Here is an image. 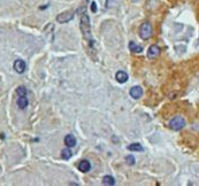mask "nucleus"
<instances>
[{
    "mask_svg": "<svg viewBox=\"0 0 199 186\" xmlns=\"http://www.w3.org/2000/svg\"><path fill=\"white\" fill-rule=\"evenodd\" d=\"M81 30L83 33V37L89 41H92V35H91V27H90V20L86 14H83L81 17Z\"/></svg>",
    "mask_w": 199,
    "mask_h": 186,
    "instance_id": "f257e3e1",
    "label": "nucleus"
},
{
    "mask_svg": "<svg viewBox=\"0 0 199 186\" xmlns=\"http://www.w3.org/2000/svg\"><path fill=\"white\" fill-rule=\"evenodd\" d=\"M185 126V120L182 116H175L173 117L170 122H169V128L174 131H180Z\"/></svg>",
    "mask_w": 199,
    "mask_h": 186,
    "instance_id": "f03ea898",
    "label": "nucleus"
},
{
    "mask_svg": "<svg viewBox=\"0 0 199 186\" xmlns=\"http://www.w3.org/2000/svg\"><path fill=\"white\" fill-rule=\"evenodd\" d=\"M139 36L141 38L144 40L150 39L152 36V25L149 22H145L141 25V29H139Z\"/></svg>",
    "mask_w": 199,
    "mask_h": 186,
    "instance_id": "7ed1b4c3",
    "label": "nucleus"
},
{
    "mask_svg": "<svg viewBox=\"0 0 199 186\" xmlns=\"http://www.w3.org/2000/svg\"><path fill=\"white\" fill-rule=\"evenodd\" d=\"M75 13L73 10H68V12H64V13L59 14L57 16V21L59 23H67L69 21H71L74 19Z\"/></svg>",
    "mask_w": 199,
    "mask_h": 186,
    "instance_id": "20e7f679",
    "label": "nucleus"
},
{
    "mask_svg": "<svg viewBox=\"0 0 199 186\" xmlns=\"http://www.w3.org/2000/svg\"><path fill=\"white\" fill-rule=\"evenodd\" d=\"M25 68H27V64H25V62H24L23 60H21V59H19V60H16L14 62V70H15L17 74H23L24 71H25Z\"/></svg>",
    "mask_w": 199,
    "mask_h": 186,
    "instance_id": "39448f33",
    "label": "nucleus"
},
{
    "mask_svg": "<svg viewBox=\"0 0 199 186\" xmlns=\"http://www.w3.org/2000/svg\"><path fill=\"white\" fill-rule=\"evenodd\" d=\"M160 54V48L157 45H151L147 50V57L149 59H155Z\"/></svg>",
    "mask_w": 199,
    "mask_h": 186,
    "instance_id": "423d86ee",
    "label": "nucleus"
},
{
    "mask_svg": "<svg viewBox=\"0 0 199 186\" xmlns=\"http://www.w3.org/2000/svg\"><path fill=\"white\" fill-rule=\"evenodd\" d=\"M130 96L134 98V99H139L141 96H143V90L141 86H134L130 89Z\"/></svg>",
    "mask_w": 199,
    "mask_h": 186,
    "instance_id": "0eeeda50",
    "label": "nucleus"
},
{
    "mask_svg": "<svg viewBox=\"0 0 199 186\" xmlns=\"http://www.w3.org/2000/svg\"><path fill=\"white\" fill-rule=\"evenodd\" d=\"M77 168L82 172H88L89 170L91 169V164H90V162H89L88 160H83V161H81V162L78 163Z\"/></svg>",
    "mask_w": 199,
    "mask_h": 186,
    "instance_id": "6e6552de",
    "label": "nucleus"
},
{
    "mask_svg": "<svg viewBox=\"0 0 199 186\" xmlns=\"http://www.w3.org/2000/svg\"><path fill=\"white\" fill-rule=\"evenodd\" d=\"M115 78L118 80L119 83H125L127 80H128V74L125 73V71H118L116 75H115Z\"/></svg>",
    "mask_w": 199,
    "mask_h": 186,
    "instance_id": "1a4fd4ad",
    "label": "nucleus"
},
{
    "mask_svg": "<svg viewBox=\"0 0 199 186\" xmlns=\"http://www.w3.org/2000/svg\"><path fill=\"white\" fill-rule=\"evenodd\" d=\"M64 144L67 145V147H74L76 145V138L73 134H67L64 137Z\"/></svg>",
    "mask_w": 199,
    "mask_h": 186,
    "instance_id": "9d476101",
    "label": "nucleus"
},
{
    "mask_svg": "<svg viewBox=\"0 0 199 186\" xmlns=\"http://www.w3.org/2000/svg\"><path fill=\"white\" fill-rule=\"evenodd\" d=\"M129 50H130V52H132V53H141V52H143V47L137 45V44H135L134 41H130V43H129Z\"/></svg>",
    "mask_w": 199,
    "mask_h": 186,
    "instance_id": "9b49d317",
    "label": "nucleus"
},
{
    "mask_svg": "<svg viewBox=\"0 0 199 186\" xmlns=\"http://www.w3.org/2000/svg\"><path fill=\"white\" fill-rule=\"evenodd\" d=\"M28 103H29V101H28V99L25 98V96H22L17 99V106L20 107L21 109H24V108L28 106Z\"/></svg>",
    "mask_w": 199,
    "mask_h": 186,
    "instance_id": "f8f14e48",
    "label": "nucleus"
},
{
    "mask_svg": "<svg viewBox=\"0 0 199 186\" xmlns=\"http://www.w3.org/2000/svg\"><path fill=\"white\" fill-rule=\"evenodd\" d=\"M128 150H131V152H142L143 146L138 143H134V144H130V145H129Z\"/></svg>",
    "mask_w": 199,
    "mask_h": 186,
    "instance_id": "ddd939ff",
    "label": "nucleus"
},
{
    "mask_svg": "<svg viewBox=\"0 0 199 186\" xmlns=\"http://www.w3.org/2000/svg\"><path fill=\"white\" fill-rule=\"evenodd\" d=\"M102 184L107 186H113L115 185V179L112 176H108L107 175V176H105L104 178H102Z\"/></svg>",
    "mask_w": 199,
    "mask_h": 186,
    "instance_id": "4468645a",
    "label": "nucleus"
},
{
    "mask_svg": "<svg viewBox=\"0 0 199 186\" xmlns=\"http://www.w3.org/2000/svg\"><path fill=\"white\" fill-rule=\"evenodd\" d=\"M71 155H73V153H71V150H69V147L62 150V152H61V157L64 160H69L71 157Z\"/></svg>",
    "mask_w": 199,
    "mask_h": 186,
    "instance_id": "2eb2a0df",
    "label": "nucleus"
},
{
    "mask_svg": "<svg viewBox=\"0 0 199 186\" xmlns=\"http://www.w3.org/2000/svg\"><path fill=\"white\" fill-rule=\"evenodd\" d=\"M16 93L20 96H27L28 91H27V89H25L24 86H19V87H17V90H16Z\"/></svg>",
    "mask_w": 199,
    "mask_h": 186,
    "instance_id": "dca6fc26",
    "label": "nucleus"
},
{
    "mask_svg": "<svg viewBox=\"0 0 199 186\" xmlns=\"http://www.w3.org/2000/svg\"><path fill=\"white\" fill-rule=\"evenodd\" d=\"M125 161H127V163H128L129 166H134V164H135V162H136L135 157H134L132 155L127 156V157H125Z\"/></svg>",
    "mask_w": 199,
    "mask_h": 186,
    "instance_id": "f3484780",
    "label": "nucleus"
},
{
    "mask_svg": "<svg viewBox=\"0 0 199 186\" xmlns=\"http://www.w3.org/2000/svg\"><path fill=\"white\" fill-rule=\"evenodd\" d=\"M91 9H92V12H93V13H96V12H97V6H96V3H95V1H93V3H91Z\"/></svg>",
    "mask_w": 199,
    "mask_h": 186,
    "instance_id": "a211bd4d",
    "label": "nucleus"
},
{
    "mask_svg": "<svg viewBox=\"0 0 199 186\" xmlns=\"http://www.w3.org/2000/svg\"><path fill=\"white\" fill-rule=\"evenodd\" d=\"M132 1H134V3H137V1H139V0H132Z\"/></svg>",
    "mask_w": 199,
    "mask_h": 186,
    "instance_id": "6ab92c4d",
    "label": "nucleus"
}]
</instances>
